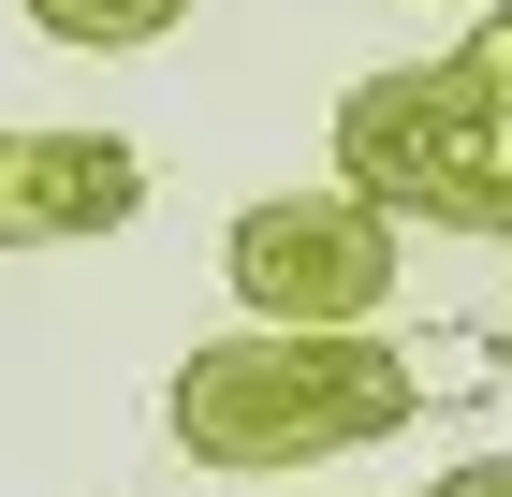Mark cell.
I'll list each match as a JSON object with an SVG mask.
<instances>
[{
    "mask_svg": "<svg viewBox=\"0 0 512 497\" xmlns=\"http://www.w3.org/2000/svg\"><path fill=\"white\" fill-rule=\"evenodd\" d=\"M425 410V366L395 337H293V322H235L205 337L176 381H161V424L191 468H235V483H278V468H337L381 454L395 424Z\"/></svg>",
    "mask_w": 512,
    "mask_h": 497,
    "instance_id": "cell-1",
    "label": "cell"
},
{
    "mask_svg": "<svg viewBox=\"0 0 512 497\" xmlns=\"http://www.w3.org/2000/svg\"><path fill=\"white\" fill-rule=\"evenodd\" d=\"M337 191L425 234H512V88L469 59H395L337 103Z\"/></svg>",
    "mask_w": 512,
    "mask_h": 497,
    "instance_id": "cell-2",
    "label": "cell"
},
{
    "mask_svg": "<svg viewBox=\"0 0 512 497\" xmlns=\"http://www.w3.org/2000/svg\"><path fill=\"white\" fill-rule=\"evenodd\" d=\"M220 278H235L249 322H293V337H352V322H381L395 278H410V220H381L366 191H264L235 205V234H220Z\"/></svg>",
    "mask_w": 512,
    "mask_h": 497,
    "instance_id": "cell-3",
    "label": "cell"
},
{
    "mask_svg": "<svg viewBox=\"0 0 512 497\" xmlns=\"http://www.w3.org/2000/svg\"><path fill=\"white\" fill-rule=\"evenodd\" d=\"M147 205L132 132H0V249H88Z\"/></svg>",
    "mask_w": 512,
    "mask_h": 497,
    "instance_id": "cell-4",
    "label": "cell"
},
{
    "mask_svg": "<svg viewBox=\"0 0 512 497\" xmlns=\"http://www.w3.org/2000/svg\"><path fill=\"white\" fill-rule=\"evenodd\" d=\"M44 44H88V59H132V44H161L191 0H15Z\"/></svg>",
    "mask_w": 512,
    "mask_h": 497,
    "instance_id": "cell-5",
    "label": "cell"
},
{
    "mask_svg": "<svg viewBox=\"0 0 512 497\" xmlns=\"http://www.w3.org/2000/svg\"><path fill=\"white\" fill-rule=\"evenodd\" d=\"M454 59H469V74H483V88H512V0H498V15H483V30H469V44H454Z\"/></svg>",
    "mask_w": 512,
    "mask_h": 497,
    "instance_id": "cell-6",
    "label": "cell"
},
{
    "mask_svg": "<svg viewBox=\"0 0 512 497\" xmlns=\"http://www.w3.org/2000/svg\"><path fill=\"white\" fill-rule=\"evenodd\" d=\"M425 497H512V454H469V468H439Z\"/></svg>",
    "mask_w": 512,
    "mask_h": 497,
    "instance_id": "cell-7",
    "label": "cell"
},
{
    "mask_svg": "<svg viewBox=\"0 0 512 497\" xmlns=\"http://www.w3.org/2000/svg\"><path fill=\"white\" fill-rule=\"evenodd\" d=\"M498 337H512V322H498Z\"/></svg>",
    "mask_w": 512,
    "mask_h": 497,
    "instance_id": "cell-8",
    "label": "cell"
}]
</instances>
